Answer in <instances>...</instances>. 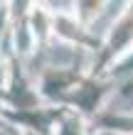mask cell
Masks as SVG:
<instances>
[{"instance_id": "6da1fadb", "label": "cell", "mask_w": 133, "mask_h": 135, "mask_svg": "<svg viewBox=\"0 0 133 135\" xmlns=\"http://www.w3.org/2000/svg\"><path fill=\"white\" fill-rule=\"evenodd\" d=\"M131 27H133V20H128L126 25L121 27V35H118V37H113V47H121V44L131 37Z\"/></svg>"}, {"instance_id": "7a4b0ae2", "label": "cell", "mask_w": 133, "mask_h": 135, "mask_svg": "<svg viewBox=\"0 0 133 135\" xmlns=\"http://www.w3.org/2000/svg\"><path fill=\"white\" fill-rule=\"evenodd\" d=\"M96 96H99L96 89H86V93H84V96H79V101H81L84 108H91V103H94V98H96Z\"/></svg>"}]
</instances>
